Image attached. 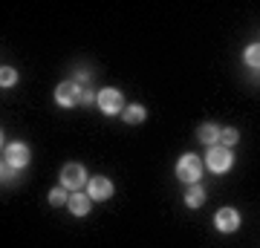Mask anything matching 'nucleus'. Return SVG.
I'll return each mask as SVG.
<instances>
[{
	"label": "nucleus",
	"instance_id": "20e7f679",
	"mask_svg": "<svg viewBox=\"0 0 260 248\" xmlns=\"http://www.w3.org/2000/svg\"><path fill=\"white\" fill-rule=\"evenodd\" d=\"M214 225L223 231V234H232V231L240 228V214L234 211V208H220V211H217V220H214Z\"/></svg>",
	"mask_w": 260,
	"mask_h": 248
},
{
	"label": "nucleus",
	"instance_id": "4468645a",
	"mask_svg": "<svg viewBox=\"0 0 260 248\" xmlns=\"http://www.w3.org/2000/svg\"><path fill=\"white\" fill-rule=\"evenodd\" d=\"M246 64L249 66H260V44H251L246 49Z\"/></svg>",
	"mask_w": 260,
	"mask_h": 248
},
{
	"label": "nucleus",
	"instance_id": "1a4fd4ad",
	"mask_svg": "<svg viewBox=\"0 0 260 248\" xmlns=\"http://www.w3.org/2000/svg\"><path fill=\"white\" fill-rule=\"evenodd\" d=\"M220 133H223V130L217 127V124L205 121V124H200V130H197V138H200L203 145H208V147H217V141H220Z\"/></svg>",
	"mask_w": 260,
	"mask_h": 248
},
{
	"label": "nucleus",
	"instance_id": "dca6fc26",
	"mask_svg": "<svg viewBox=\"0 0 260 248\" xmlns=\"http://www.w3.org/2000/svg\"><path fill=\"white\" fill-rule=\"evenodd\" d=\"M220 138H223V145H225V147H232V145H237L240 133H237L234 127H229V130H223V133H220Z\"/></svg>",
	"mask_w": 260,
	"mask_h": 248
},
{
	"label": "nucleus",
	"instance_id": "9b49d317",
	"mask_svg": "<svg viewBox=\"0 0 260 248\" xmlns=\"http://www.w3.org/2000/svg\"><path fill=\"white\" fill-rule=\"evenodd\" d=\"M145 116H148V110H145L142 104H130L127 110H124V121H127V124H142Z\"/></svg>",
	"mask_w": 260,
	"mask_h": 248
},
{
	"label": "nucleus",
	"instance_id": "f03ea898",
	"mask_svg": "<svg viewBox=\"0 0 260 248\" xmlns=\"http://www.w3.org/2000/svg\"><path fill=\"white\" fill-rule=\"evenodd\" d=\"M205 165L211 173H225L232 167V150L229 147H211L208 156H205Z\"/></svg>",
	"mask_w": 260,
	"mask_h": 248
},
{
	"label": "nucleus",
	"instance_id": "f257e3e1",
	"mask_svg": "<svg viewBox=\"0 0 260 248\" xmlns=\"http://www.w3.org/2000/svg\"><path fill=\"white\" fill-rule=\"evenodd\" d=\"M177 176L182 179V182L197 185V179L203 176V162H200V156H194V153H185V156L177 162Z\"/></svg>",
	"mask_w": 260,
	"mask_h": 248
},
{
	"label": "nucleus",
	"instance_id": "6e6552de",
	"mask_svg": "<svg viewBox=\"0 0 260 248\" xmlns=\"http://www.w3.org/2000/svg\"><path fill=\"white\" fill-rule=\"evenodd\" d=\"M6 165H12V167H26V165H29V147L20 145V141L9 145V147H6Z\"/></svg>",
	"mask_w": 260,
	"mask_h": 248
},
{
	"label": "nucleus",
	"instance_id": "0eeeda50",
	"mask_svg": "<svg viewBox=\"0 0 260 248\" xmlns=\"http://www.w3.org/2000/svg\"><path fill=\"white\" fill-rule=\"evenodd\" d=\"M78 98H81V87H78V84H73V81H64L55 90V101L61 104V107H70V104H75Z\"/></svg>",
	"mask_w": 260,
	"mask_h": 248
},
{
	"label": "nucleus",
	"instance_id": "9d476101",
	"mask_svg": "<svg viewBox=\"0 0 260 248\" xmlns=\"http://www.w3.org/2000/svg\"><path fill=\"white\" fill-rule=\"evenodd\" d=\"M90 196H84V193H73L70 196V202H67V208L75 214V217H84V214H90Z\"/></svg>",
	"mask_w": 260,
	"mask_h": 248
},
{
	"label": "nucleus",
	"instance_id": "ddd939ff",
	"mask_svg": "<svg viewBox=\"0 0 260 248\" xmlns=\"http://www.w3.org/2000/svg\"><path fill=\"white\" fill-rule=\"evenodd\" d=\"M49 202H52V205H67V202H70V196H67V188H64V185L49 191Z\"/></svg>",
	"mask_w": 260,
	"mask_h": 248
},
{
	"label": "nucleus",
	"instance_id": "2eb2a0df",
	"mask_svg": "<svg viewBox=\"0 0 260 248\" xmlns=\"http://www.w3.org/2000/svg\"><path fill=\"white\" fill-rule=\"evenodd\" d=\"M15 81H18V73H15L12 66H3V69H0V84H3V87H12Z\"/></svg>",
	"mask_w": 260,
	"mask_h": 248
},
{
	"label": "nucleus",
	"instance_id": "f8f14e48",
	"mask_svg": "<svg viewBox=\"0 0 260 248\" xmlns=\"http://www.w3.org/2000/svg\"><path fill=\"white\" fill-rule=\"evenodd\" d=\"M185 202H188V208H200V205L205 202V191L200 188V185H191L188 193H185Z\"/></svg>",
	"mask_w": 260,
	"mask_h": 248
},
{
	"label": "nucleus",
	"instance_id": "7ed1b4c3",
	"mask_svg": "<svg viewBox=\"0 0 260 248\" xmlns=\"http://www.w3.org/2000/svg\"><path fill=\"white\" fill-rule=\"evenodd\" d=\"M87 182V173H84L81 165H75V162H70V165H64V170H61V185H64L67 191L78 193V188Z\"/></svg>",
	"mask_w": 260,
	"mask_h": 248
},
{
	"label": "nucleus",
	"instance_id": "423d86ee",
	"mask_svg": "<svg viewBox=\"0 0 260 248\" xmlns=\"http://www.w3.org/2000/svg\"><path fill=\"white\" fill-rule=\"evenodd\" d=\"M99 107H102V113H107V116H113V113L121 110V92L119 90H102L99 92Z\"/></svg>",
	"mask_w": 260,
	"mask_h": 248
},
{
	"label": "nucleus",
	"instance_id": "39448f33",
	"mask_svg": "<svg viewBox=\"0 0 260 248\" xmlns=\"http://www.w3.org/2000/svg\"><path fill=\"white\" fill-rule=\"evenodd\" d=\"M87 196L90 199H110L113 196V185H110V179L107 176H95V179H90L87 182Z\"/></svg>",
	"mask_w": 260,
	"mask_h": 248
}]
</instances>
